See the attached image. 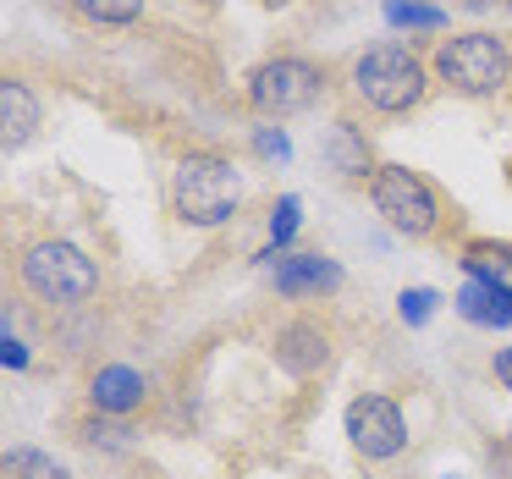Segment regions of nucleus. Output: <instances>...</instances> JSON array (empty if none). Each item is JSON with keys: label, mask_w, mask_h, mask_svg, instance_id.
<instances>
[{"label": "nucleus", "mask_w": 512, "mask_h": 479, "mask_svg": "<svg viewBox=\"0 0 512 479\" xmlns=\"http://www.w3.org/2000/svg\"><path fill=\"white\" fill-rule=\"evenodd\" d=\"M270 281L281 298H331V292H342V265L325 254H276Z\"/></svg>", "instance_id": "nucleus-10"}, {"label": "nucleus", "mask_w": 512, "mask_h": 479, "mask_svg": "<svg viewBox=\"0 0 512 479\" xmlns=\"http://www.w3.org/2000/svg\"><path fill=\"white\" fill-rule=\"evenodd\" d=\"M490 375L501 380V391H512V347H496V358H490Z\"/></svg>", "instance_id": "nucleus-22"}, {"label": "nucleus", "mask_w": 512, "mask_h": 479, "mask_svg": "<svg viewBox=\"0 0 512 479\" xmlns=\"http://www.w3.org/2000/svg\"><path fill=\"white\" fill-rule=\"evenodd\" d=\"M298 237V199H281L276 210H270V243H276V254Z\"/></svg>", "instance_id": "nucleus-19"}, {"label": "nucleus", "mask_w": 512, "mask_h": 479, "mask_svg": "<svg viewBox=\"0 0 512 479\" xmlns=\"http://www.w3.org/2000/svg\"><path fill=\"white\" fill-rule=\"evenodd\" d=\"M347 441L364 463H391L408 452V419H402L397 397L386 391H364L347 402Z\"/></svg>", "instance_id": "nucleus-7"}, {"label": "nucleus", "mask_w": 512, "mask_h": 479, "mask_svg": "<svg viewBox=\"0 0 512 479\" xmlns=\"http://www.w3.org/2000/svg\"><path fill=\"white\" fill-rule=\"evenodd\" d=\"M347 89L375 116H402L430 94V67L408 45H375L347 61Z\"/></svg>", "instance_id": "nucleus-2"}, {"label": "nucleus", "mask_w": 512, "mask_h": 479, "mask_svg": "<svg viewBox=\"0 0 512 479\" xmlns=\"http://www.w3.org/2000/svg\"><path fill=\"white\" fill-rule=\"evenodd\" d=\"M149 402V375L133 364H105L89 375V408L105 413V419H127Z\"/></svg>", "instance_id": "nucleus-9"}, {"label": "nucleus", "mask_w": 512, "mask_h": 479, "mask_svg": "<svg viewBox=\"0 0 512 479\" xmlns=\"http://www.w3.org/2000/svg\"><path fill=\"white\" fill-rule=\"evenodd\" d=\"M254 149H259L265 160H287V155H292V144H287V133H281V127H259V133H254Z\"/></svg>", "instance_id": "nucleus-21"}, {"label": "nucleus", "mask_w": 512, "mask_h": 479, "mask_svg": "<svg viewBox=\"0 0 512 479\" xmlns=\"http://www.w3.org/2000/svg\"><path fill=\"white\" fill-rule=\"evenodd\" d=\"M325 166L336 182H369L375 177V160H369V138L353 122H331L325 133Z\"/></svg>", "instance_id": "nucleus-12"}, {"label": "nucleus", "mask_w": 512, "mask_h": 479, "mask_svg": "<svg viewBox=\"0 0 512 479\" xmlns=\"http://www.w3.org/2000/svg\"><path fill=\"white\" fill-rule=\"evenodd\" d=\"M369 204H375L380 221L397 237H408V243H430L446 221L441 193L430 188V177H419V171H408V166H375V177H369Z\"/></svg>", "instance_id": "nucleus-5"}, {"label": "nucleus", "mask_w": 512, "mask_h": 479, "mask_svg": "<svg viewBox=\"0 0 512 479\" xmlns=\"http://www.w3.org/2000/svg\"><path fill=\"white\" fill-rule=\"evenodd\" d=\"M457 314H463V320H474V325H496V331H501V325H512V298L468 276V287L457 292Z\"/></svg>", "instance_id": "nucleus-14"}, {"label": "nucleus", "mask_w": 512, "mask_h": 479, "mask_svg": "<svg viewBox=\"0 0 512 479\" xmlns=\"http://www.w3.org/2000/svg\"><path fill=\"white\" fill-rule=\"evenodd\" d=\"M320 94H325V67L309 56H276L248 72V105L265 122H287V116L309 111Z\"/></svg>", "instance_id": "nucleus-6"}, {"label": "nucleus", "mask_w": 512, "mask_h": 479, "mask_svg": "<svg viewBox=\"0 0 512 479\" xmlns=\"http://www.w3.org/2000/svg\"><path fill=\"white\" fill-rule=\"evenodd\" d=\"M17 287L34 303H45V309H78V303H89L100 292V265L78 243L34 237L17 254Z\"/></svg>", "instance_id": "nucleus-1"}, {"label": "nucleus", "mask_w": 512, "mask_h": 479, "mask_svg": "<svg viewBox=\"0 0 512 479\" xmlns=\"http://www.w3.org/2000/svg\"><path fill=\"white\" fill-rule=\"evenodd\" d=\"M331 342H336L331 325L314 320V314H298V320H287L270 336V358H276V369H287L292 380H309L331 364Z\"/></svg>", "instance_id": "nucleus-8"}, {"label": "nucleus", "mask_w": 512, "mask_h": 479, "mask_svg": "<svg viewBox=\"0 0 512 479\" xmlns=\"http://www.w3.org/2000/svg\"><path fill=\"white\" fill-rule=\"evenodd\" d=\"M6 479H72V474L67 463H56L39 446H17V452H6Z\"/></svg>", "instance_id": "nucleus-16"}, {"label": "nucleus", "mask_w": 512, "mask_h": 479, "mask_svg": "<svg viewBox=\"0 0 512 479\" xmlns=\"http://www.w3.org/2000/svg\"><path fill=\"white\" fill-rule=\"evenodd\" d=\"M39 122H45V111H39V100H34L28 83L23 78L0 83V144H6V155H17V149L34 144Z\"/></svg>", "instance_id": "nucleus-11"}, {"label": "nucleus", "mask_w": 512, "mask_h": 479, "mask_svg": "<svg viewBox=\"0 0 512 479\" xmlns=\"http://www.w3.org/2000/svg\"><path fill=\"white\" fill-rule=\"evenodd\" d=\"M457 265H463L474 281H485V287H496V292L512 298V243L474 237V243H463V259H457Z\"/></svg>", "instance_id": "nucleus-13"}, {"label": "nucleus", "mask_w": 512, "mask_h": 479, "mask_svg": "<svg viewBox=\"0 0 512 479\" xmlns=\"http://www.w3.org/2000/svg\"><path fill=\"white\" fill-rule=\"evenodd\" d=\"M0 364H6V369H23V364H28L23 342H12V331H6V347H0Z\"/></svg>", "instance_id": "nucleus-23"}, {"label": "nucleus", "mask_w": 512, "mask_h": 479, "mask_svg": "<svg viewBox=\"0 0 512 479\" xmlns=\"http://www.w3.org/2000/svg\"><path fill=\"white\" fill-rule=\"evenodd\" d=\"M243 204V182H237L232 160L221 155H182L177 177H171V210L188 226H226Z\"/></svg>", "instance_id": "nucleus-4"}, {"label": "nucleus", "mask_w": 512, "mask_h": 479, "mask_svg": "<svg viewBox=\"0 0 512 479\" xmlns=\"http://www.w3.org/2000/svg\"><path fill=\"white\" fill-rule=\"evenodd\" d=\"M507 452H512V430H507Z\"/></svg>", "instance_id": "nucleus-24"}, {"label": "nucleus", "mask_w": 512, "mask_h": 479, "mask_svg": "<svg viewBox=\"0 0 512 479\" xmlns=\"http://www.w3.org/2000/svg\"><path fill=\"white\" fill-rule=\"evenodd\" d=\"M435 309H441V292H430V287H402V298H397V314H402L408 325H424Z\"/></svg>", "instance_id": "nucleus-18"}, {"label": "nucleus", "mask_w": 512, "mask_h": 479, "mask_svg": "<svg viewBox=\"0 0 512 479\" xmlns=\"http://www.w3.org/2000/svg\"><path fill=\"white\" fill-rule=\"evenodd\" d=\"M386 23L397 28H446V17L435 6H413V0H391L386 6Z\"/></svg>", "instance_id": "nucleus-17"}, {"label": "nucleus", "mask_w": 512, "mask_h": 479, "mask_svg": "<svg viewBox=\"0 0 512 479\" xmlns=\"http://www.w3.org/2000/svg\"><path fill=\"white\" fill-rule=\"evenodd\" d=\"M83 441H89V446H127V441H133V430H127V424H105V413H100V419H83Z\"/></svg>", "instance_id": "nucleus-20"}, {"label": "nucleus", "mask_w": 512, "mask_h": 479, "mask_svg": "<svg viewBox=\"0 0 512 479\" xmlns=\"http://www.w3.org/2000/svg\"><path fill=\"white\" fill-rule=\"evenodd\" d=\"M72 12L94 28H133L144 17V0H72Z\"/></svg>", "instance_id": "nucleus-15"}, {"label": "nucleus", "mask_w": 512, "mask_h": 479, "mask_svg": "<svg viewBox=\"0 0 512 479\" xmlns=\"http://www.w3.org/2000/svg\"><path fill=\"white\" fill-rule=\"evenodd\" d=\"M430 78L468 100H490L512 83V45L501 34H452L430 50Z\"/></svg>", "instance_id": "nucleus-3"}]
</instances>
